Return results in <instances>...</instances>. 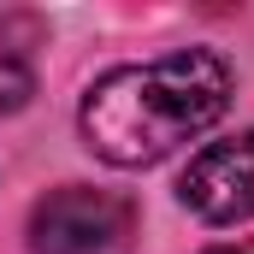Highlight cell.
Segmentation results:
<instances>
[{"label":"cell","instance_id":"1","mask_svg":"<svg viewBox=\"0 0 254 254\" xmlns=\"http://www.w3.org/2000/svg\"><path fill=\"white\" fill-rule=\"evenodd\" d=\"M231 107V65L213 48H178L154 65H119L83 95V142L107 166H154L213 130Z\"/></svg>","mask_w":254,"mask_h":254},{"label":"cell","instance_id":"2","mask_svg":"<svg viewBox=\"0 0 254 254\" xmlns=\"http://www.w3.org/2000/svg\"><path fill=\"white\" fill-rule=\"evenodd\" d=\"M130 231V201L113 190H54L30 213V249L36 254H107Z\"/></svg>","mask_w":254,"mask_h":254},{"label":"cell","instance_id":"3","mask_svg":"<svg viewBox=\"0 0 254 254\" xmlns=\"http://www.w3.org/2000/svg\"><path fill=\"white\" fill-rule=\"evenodd\" d=\"M178 195H184V207L201 213L207 225L254 219V130L201 148L190 160V172L178 178Z\"/></svg>","mask_w":254,"mask_h":254},{"label":"cell","instance_id":"4","mask_svg":"<svg viewBox=\"0 0 254 254\" xmlns=\"http://www.w3.org/2000/svg\"><path fill=\"white\" fill-rule=\"evenodd\" d=\"M207 254H254V243H219V249H207Z\"/></svg>","mask_w":254,"mask_h":254}]
</instances>
